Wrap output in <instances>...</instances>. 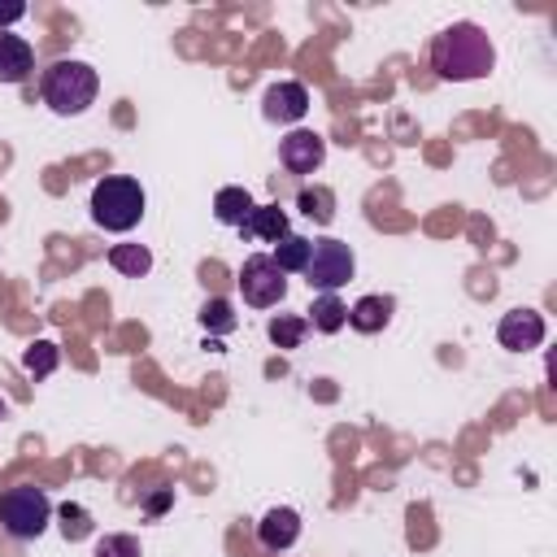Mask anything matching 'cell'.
Returning a JSON list of instances; mask_svg holds the SVG:
<instances>
[{
	"label": "cell",
	"mask_w": 557,
	"mask_h": 557,
	"mask_svg": "<svg viewBox=\"0 0 557 557\" xmlns=\"http://www.w3.org/2000/svg\"><path fill=\"white\" fill-rule=\"evenodd\" d=\"M492 65H496V48H492L487 30L474 22H453L431 39V70L444 83L483 78V74H492Z\"/></svg>",
	"instance_id": "obj_1"
},
{
	"label": "cell",
	"mask_w": 557,
	"mask_h": 557,
	"mask_svg": "<svg viewBox=\"0 0 557 557\" xmlns=\"http://www.w3.org/2000/svg\"><path fill=\"white\" fill-rule=\"evenodd\" d=\"M96 91H100V74L87 65V61H74V57H61L52 61L44 74H39V96L52 113L61 117H78L96 104Z\"/></svg>",
	"instance_id": "obj_2"
},
{
	"label": "cell",
	"mask_w": 557,
	"mask_h": 557,
	"mask_svg": "<svg viewBox=\"0 0 557 557\" xmlns=\"http://www.w3.org/2000/svg\"><path fill=\"white\" fill-rule=\"evenodd\" d=\"M144 187L126 174H104L91 187V222L104 231H131L144 218Z\"/></svg>",
	"instance_id": "obj_3"
},
{
	"label": "cell",
	"mask_w": 557,
	"mask_h": 557,
	"mask_svg": "<svg viewBox=\"0 0 557 557\" xmlns=\"http://www.w3.org/2000/svg\"><path fill=\"white\" fill-rule=\"evenodd\" d=\"M52 522V500L35 483H17L0 492V531L13 540H39Z\"/></svg>",
	"instance_id": "obj_4"
},
{
	"label": "cell",
	"mask_w": 557,
	"mask_h": 557,
	"mask_svg": "<svg viewBox=\"0 0 557 557\" xmlns=\"http://www.w3.org/2000/svg\"><path fill=\"white\" fill-rule=\"evenodd\" d=\"M352 270H357V257H352V248H348L344 239L326 235V239H313V244H309V265H305L309 287H318V292H339V287L352 278Z\"/></svg>",
	"instance_id": "obj_5"
},
{
	"label": "cell",
	"mask_w": 557,
	"mask_h": 557,
	"mask_svg": "<svg viewBox=\"0 0 557 557\" xmlns=\"http://www.w3.org/2000/svg\"><path fill=\"white\" fill-rule=\"evenodd\" d=\"M239 292H244V300L252 309H274L287 296V274L274 265L270 252H252L239 265Z\"/></svg>",
	"instance_id": "obj_6"
},
{
	"label": "cell",
	"mask_w": 557,
	"mask_h": 557,
	"mask_svg": "<svg viewBox=\"0 0 557 557\" xmlns=\"http://www.w3.org/2000/svg\"><path fill=\"white\" fill-rule=\"evenodd\" d=\"M278 161L287 174H313L326 161V139L318 131H292L278 144Z\"/></svg>",
	"instance_id": "obj_7"
},
{
	"label": "cell",
	"mask_w": 557,
	"mask_h": 557,
	"mask_svg": "<svg viewBox=\"0 0 557 557\" xmlns=\"http://www.w3.org/2000/svg\"><path fill=\"white\" fill-rule=\"evenodd\" d=\"M496 339L509 352H531V348L544 344V318L535 309H509L500 318V326H496Z\"/></svg>",
	"instance_id": "obj_8"
},
{
	"label": "cell",
	"mask_w": 557,
	"mask_h": 557,
	"mask_svg": "<svg viewBox=\"0 0 557 557\" xmlns=\"http://www.w3.org/2000/svg\"><path fill=\"white\" fill-rule=\"evenodd\" d=\"M257 540H261V548H270V553L292 548V544L300 540V513H296L292 505H274L270 513H261V522H257Z\"/></svg>",
	"instance_id": "obj_9"
},
{
	"label": "cell",
	"mask_w": 557,
	"mask_h": 557,
	"mask_svg": "<svg viewBox=\"0 0 557 557\" xmlns=\"http://www.w3.org/2000/svg\"><path fill=\"white\" fill-rule=\"evenodd\" d=\"M261 113H265L270 122H300V117L309 113V91H305V83H274V87H265Z\"/></svg>",
	"instance_id": "obj_10"
},
{
	"label": "cell",
	"mask_w": 557,
	"mask_h": 557,
	"mask_svg": "<svg viewBox=\"0 0 557 557\" xmlns=\"http://www.w3.org/2000/svg\"><path fill=\"white\" fill-rule=\"evenodd\" d=\"M35 70V52L22 35L0 30V83H22Z\"/></svg>",
	"instance_id": "obj_11"
},
{
	"label": "cell",
	"mask_w": 557,
	"mask_h": 557,
	"mask_svg": "<svg viewBox=\"0 0 557 557\" xmlns=\"http://www.w3.org/2000/svg\"><path fill=\"white\" fill-rule=\"evenodd\" d=\"M392 296H361L352 309H348V326H357L361 335H374V331H383L387 322H392Z\"/></svg>",
	"instance_id": "obj_12"
},
{
	"label": "cell",
	"mask_w": 557,
	"mask_h": 557,
	"mask_svg": "<svg viewBox=\"0 0 557 557\" xmlns=\"http://www.w3.org/2000/svg\"><path fill=\"white\" fill-rule=\"evenodd\" d=\"M248 239H265V244H274L278 235H287V213L278 209V205H252V213H248V222L239 226Z\"/></svg>",
	"instance_id": "obj_13"
},
{
	"label": "cell",
	"mask_w": 557,
	"mask_h": 557,
	"mask_svg": "<svg viewBox=\"0 0 557 557\" xmlns=\"http://www.w3.org/2000/svg\"><path fill=\"white\" fill-rule=\"evenodd\" d=\"M248 213H252V196H248L244 187H222V191L213 196V218H218L222 226H244Z\"/></svg>",
	"instance_id": "obj_14"
},
{
	"label": "cell",
	"mask_w": 557,
	"mask_h": 557,
	"mask_svg": "<svg viewBox=\"0 0 557 557\" xmlns=\"http://www.w3.org/2000/svg\"><path fill=\"white\" fill-rule=\"evenodd\" d=\"M309 244L313 239H305V235H296V231H287V235H278L274 239V265L283 270V274H292V270H300L305 274V265H309Z\"/></svg>",
	"instance_id": "obj_15"
},
{
	"label": "cell",
	"mask_w": 557,
	"mask_h": 557,
	"mask_svg": "<svg viewBox=\"0 0 557 557\" xmlns=\"http://www.w3.org/2000/svg\"><path fill=\"white\" fill-rule=\"evenodd\" d=\"M109 265L117 274H126V278H144L152 270V252L144 244H113L109 248Z\"/></svg>",
	"instance_id": "obj_16"
},
{
	"label": "cell",
	"mask_w": 557,
	"mask_h": 557,
	"mask_svg": "<svg viewBox=\"0 0 557 557\" xmlns=\"http://www.w3.org/2000/svg\"><path fill=\"white\" fill-rule=\"evenodd\" d=\"M313 318H309V326L313 331H322V335H335L344 322H348V305L335 296V292H322L318 300H313V309H309Z\"/></svg>",
	"instance_id": "obj_17"
},
{
	"label": "cell",
	"mask_w": 557,
	"mask_h": 557,
	"mask_svg": "<svg viewBox=\"0 0 557 557\" xmlns=\"http://www.w3.org/2000/svg\"><path fill=\"white\" fill-rule=\"evenodd\" d=\"M265 335H270L278 348H300V339L309 335V318H300V313H278V318H270Z\"/></svg>",
	"instance_id": "obj_18"
},
{
	"label": "cell",
	"mask_w": 557,
	"mask_h": 557,
	"mask_svg": "<svg viewBox=\"0 0 557 557\" xmlns=\"http://www.w3.org/2000/svg\"><path fill=\"white\" fill-rule=\"evenodd\" d=\"M296 205H300V213L309 218V222H331L335 218V196H331V187H300V196H296Z\"/></svg>",
	"instance_id": "obj_19"
},
{
	"label": "cell",
	"mask_w": 557,
	"mask_h": 557,
	"mask_svg": "<svg viewBox=\"0 0 557 557\" xmlns=\"http://www.w3.org/2000/svg\"><path fill=\"white\" fill-rule=\"evenodd\" d=\"M57 361H61V352H57V344H52V339H39V344H30V348H26V357H22L26 374H35V379L52 374V370H57Z\"/></svg>",
	"instance_id": "obj_20"
},
{
	"label": "cell",
	"mask_w": 557,
	"mask_h": 557,
	"mask_svg": "<svg viewBox=\"0 0 557 557\" xmlns=\"http://www.w3.org/2000/svg\"><path fill=\"white\" fill-rule=\"evenodd\" d=\"M200 322H205V331H218V335L235 331V309H231V300H222V296L205 300V305H200Z\"/></svg>",
	"instance_id": "obj_21"
},
{
	"label": "cell",
	"mask_w": 557,
	"mask_h": 557,
	"mask_svg": "<svg viewBox=\"0 0 557 557\" xmlns=\"http://www.w3.org/2000/svg\"><path fill=\"white\" fill-rule=\"evenodd\" d=\"M91 557H144V548L135 535H104V540H96Z\"/></svg>",
	"instance_id": "obj_22"
},
{
	"label": "cell",
	"mask_w": 557,
	"mask_h": 557,
	"mask_svg": "<svg viewBox=\"0 0 557 557\" xmlns=\"http://www.w3.org/2000/svg\"><path fill=\"white\" fill-rule=\"evenodd\" d=\"M61 518H65L61 527H65V535H70V540H78V535H87V513H83L78 505H61Z\"/></svg>",
	"instance_id": "obj_23"
},
{
	"label": "cell",
	"mask_w": 557,
	"mask_h": 557,
	"mask_svg": "<svg viewBox=\"0 0 557 557\" xmlns=\"http://www.w3.org/2000/svg\"><path fill=\"white\" fill-rule=\"evenodd\" d=\"M22 17H26V4H0V26L22 22Z\"/></svg>",
	"instance_id": "obj_24"
},
{
	"label": "cell",
	"mask_w": 557,
	"mask_h": 557,
	"mask_svg": "<svg viewBox=\"0 0 557 557\" xmlns=\"http://www.w3.org/2000/svg\"><path fill=\"white\" fill-rule=\"evenodd\" d=\"M165 500H170V492H161V496H152V500H148V513H161V509H165Z\"/></svg>",
	"instance_id": "obj_25"
},
{
	"label": "cell",
	"mask_w": 557,
	"mask_h": 557,
	"mask_svg": "<svg viewBox=\"0 0 557 557\" xmlns=\"http://www.w3.org/2000/svg\"><path fill=\"white\" fill-rule=\"evenodd\" d=\"M4 413H9V400H4V396H0V418H4Z\"/></svg>",
	"instance_id": "obj_26"
}]
</instances>
